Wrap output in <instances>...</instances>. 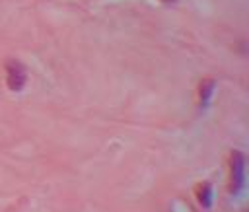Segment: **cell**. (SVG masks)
Returning <instances> with one entry per match:
<instances>
[{
  "instance_id": "4",
  "label": "cell",
  "mask_w": 249,
  "mask_h": 212,
  "mask_svg": "<svg viewBox=\"0 0 249 212\" xmlns=\"http://www.w3.org/2000/svg\"><path fill=\"white\" fill-rule=\"evenodd\" d=\"M212 89H214V82H212V80L206 82V84L200 88V103H202V105L208 103V99H210V95H212Z\"/></svg>"
},
{
  "instance_id": "3",
  "label": "cell",
  "mask_w": 249,
  "mask_h": 212,
  "mask_svg": "<svg viewBox=\"0 0 249 212\" xmlns=\"http://www.w3.org/2000/svg\"><path fill=\"white\" fill-rule=\"evenodd\" d=\"M198 200H200L202 206H206V208L210 206V202H212V187L208 183L200 185V189H198Z\"/></svg>"
},
{
  "instance_id": "5",
  "label": "cell",
  "mask_w": 249,
  "mask_h": 212,
  "mask_svg": "<svg viewBox=\"0 0 249 212\" xmlns=\"http://www.w3.org/2000/svg\"><path fill=\"white\" fill-rule=\"evenodd\" d=\"M165 2H171V0H165Z\"/></svg>"
},
{
  "instance_id": "2",
  "label": "cell",
  "mask_w": 249,
  "mask_h": 212,
  "mask_svg": "<svg viewBox=\"0 0 249 212\" xmlns=\"http://www.w3.org/2000/svg\"><path fill=\"white\" fill-rule=\"evenodd\" d=\"M231 193L237 194L245 183V158L241 152L231 154Z\"/></svg>"
},
{
  "instance_id": "1",
  "label": "cell",
  "mask_w": 249,
  "mask_h": 212,
  "mask_svg": "<svg viewBox=\"0 0 249 212\" xmlns=\"http://www.w3.org/2000/svg\"><path fill=\"white\" fill-rule=\"evenodd\" d=\"M6 82L12 91H21L27 82V72L19 60H10L6 64Z\"/></svg>"
}]
</instances>
